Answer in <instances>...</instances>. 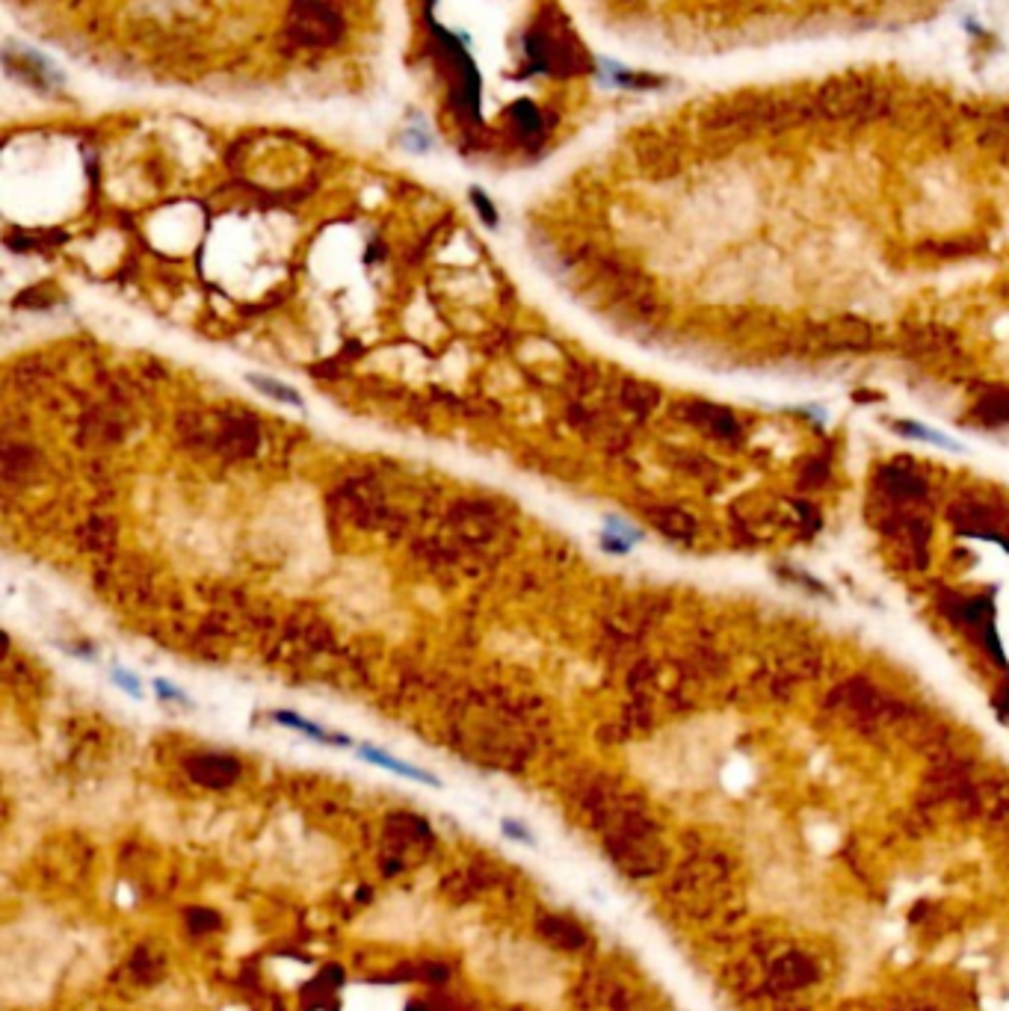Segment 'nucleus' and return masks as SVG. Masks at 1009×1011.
Wrapping results in <instances>:
<instances>
[{
	"label": "nucleus",
	"instance_id": "f257e3e1",
	"mask_svg": "<svg viewBox=\"0 0 1009 1011\" xmlns=\"http://www.w3.org/2000/svg\"><path fill=\"white\" fill-rule=\"evenodd\" d=\"M817 113L823 121L832 124H847V128H862V124H873L888 119L894 110V95L873 77L862 74H844L826 80L817 92Z\"/></svg>",
	"mask_w": 1009,
	"mask_h": 1011
},
{
	"label": "nucleus",
	"instance_id": "f03ea898",
	"mask_svg": "<svg viewBox=\"0 0 1009 1011\" xmlns=\"http://www.w3.org/2000/svg\"><path fill=\"white\" fill-rule=\"evenodd\" d=\"M359 757L361 760H367V763H374V766H379V769H388V772H394V775H400V778H409V780H418V784H427V787H441V778H436L432 775V772H427V769H421V766H412V763H406V760H397L394 754H388V751H382V748H376V745H359Z\"/></svg>",
	"mask_w": 1009,
	"mask_h": 1011
},
{
	"label": "nucleus",
	"instance_id": "7ed1b4c3",
	"mask_svg": "<svg viewBox=\"0 0 1009 1011\" xmlns=\"http://www.w3.org/2000/svg\"><path fill=\"white\" fill-rule=\"evenodd\" d=\"M272 722L281 725V727H290V731L303 733V736H308V740H314V742H320V745H338V748H350V745H352V740H350L347 733H338V731H329V727H320L317 722H311V718L294 713V709H276V713H272Z\"/></svg>",
	"mask_w": 1009,
	"mask_h": 1011
},
{
	"label": "nucleus",
	"instance_id": "20e7f679",
	"mask_svg": "<svg viewBox=\"0 0 1009 1011\" xmlns=\"http://www.w3.org/2000/svg\"><path fill=\"white\" fill-rule=\"evenodd\" d=\"M980 128V139L986 145H997V148H1009V106H997V110H982L980 115H974Z\"/></svg>",
	"mask_w": 1009,
	"mask_h": 1011
},
{
	"label": "nucleus",
	"instance_id": "39448f33",
	"mask_svg": "<svg viewBox=\"0 0 1009 1011\" xmlns=\"http://www.w3.org/2000/svg\"><path fill=\"white\" fill-rule=\"evenodd\" d=\"M246 381H249L255 390H261L264 396L276 399V403H281V405H294V408H299V411L305 408V399L299 396V390L285 385V381H279V379H272V376H264V372H246Z\"/></svg>",
	"mask_w": 1009,
	"mask_h": 1011
},
{
	"label": "nucleus",
	"instance_id": "423d86ee",
	"mask_svg": "<svg viewBox=\"0 0 1009 1011\" xmlns=\"http://www.w3.org/2000/svg\"><path fill=\"white\" fill-rule=\"evenodd\" d=\"M900 429H903V432H909V438H918V441L935 443V447H942V450H950V452H962V450H965L959 441L947 438L944 432H938V429H929V426H924V423L906 420V423H900Z\"/></svg>",
	"mask_w": 1009,
	"mask_h": 1011
},
{
	"label": "nucleus",
	"instance_id": "0eeeda50",
	"mask_svg": "<svg viewBox=\"0 0 1009 1011\" xmlns=\"http://www.w3.org/2000/svg\"><path fill=\"white\" fill-rule=\"evenodd\" d=\"M110 680L116 683V686L122 689V692H128L130 698H143V683H139V678L134 671H128V669H122V665H116V669L110 671Z\"/></svg>",
	"mask_w": 1009,
	"mask_h": 1011
},
{
	"label": "nucleus",
	"instance_id": "6e6552de",
	"mask_svg": "<svg viewBox=\"0 0 1009 1011\" xmlns=\"http://www.w3.org/2000/svg\"><path fill=\"white\" fill-rule=\"evenodd\" d=\"M154 692L161 695V701H172V704L193 707V698L187 695V692H181L178 686H172V683L163 680V678H154Z\"/></svg>",
	"mask_w": 1009,
	"mask_h": 1011
},
{
	"label": "nucleus",
	"instance_id": "1a4fd4ad",
	"mask_svg": "<svg viewBox=\"0 0 1009 1011\" xmlns=\"http://www.w3.org/2000/svg\"><path fill=\"white\" fill-rule=\"evenodd\" d=\"M598 545L604 547L607 553H613V556H627V553H631V547H634V541H627L625 536H616V532H610V529H601Z\"/></svg>",
	"mask_w": 1009,
	"mask_h": 1011
},
{
	"label": "nucleus",
	"instance_id": "9d476101",
	"mask_svg": "<svg viewBox=\"0 0 1009 1011\" xmlns=\"http://www.w3.org/2000/svg\"><path fill=\"white\" fill-rule=\"evenodd\" d=\"M501 831L503 837H509L512 842H524V846H536V837L530 834V828L524 822H516V819H501Z\"/></svg>",
	"mask_w": 1009,
	"mask_h": 1011
},
{
	"label": "nucleus",
	"instance_id": "9b49d317",
	"mask_svg": "<svg viewBox=\"0 0 1009 1011\" xmlns=\"http://www.w3.org/2000/svg\"><path fill=\"white\" fill-rule=\"evenodd\" d=\"M604 527L610 532H616V536H625L627 541H634V545H636V541H642V532L640 529H634L631 523H625L622 518H613V514H607V518H604Z\"/></svg>",
	"mask_w": 1009,
	"mask_h": 1011
},
{
	"label": "nucleus",
	"instance_id": "f8f14e48",
	"mask_svg": "<svg viewBox=\"0 0 1009 1011\" xmlns=\"http://www.w3.org/2000/svg\"><path fill=\"white\" fill-rule=\"evenodd\" d=\"M471 199H474V204H477V208H480L483 219H485V225H489V228H494V225H498V213L492 210V204L485 201V195H483L480 190H471Z\"/></svg>",
	"mask_w": 1009,
	"mask_h": 1011
}]
</instances>
